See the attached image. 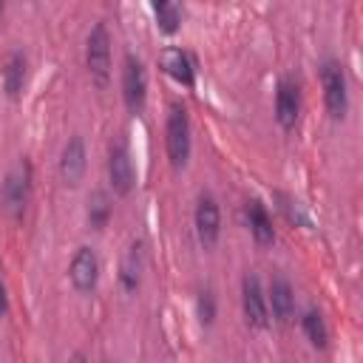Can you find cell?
Masks as SVG:
<instances>
[{
  "instance_id": "obj_3",
  "label": "cell",
  "mask_w": 363,
  "mask_h": 363,
  "mask_svg": "<svg viewBox=\"0 0 363 363\" xmlns=\"http://www.w3.org/2000/svg\"><path fill=\"white\" fill-rule=\"evenodd\" d=\"M28 196H31V164L26 159H20L3 179L0 184V204L3 210L11 216V218H20L26 213V204H28Z\"/></svg>"
},
{
  "instance_id": "obj_19",
  "label": "cell",
  "mask_w": 363,
  "mask_h": 363,
  "mask_svg": "<svg viewBox=\"0 0 363 363\" xmlns=\"http://www.w3.org/2000/svg\"><path fill=\"white\" fill-rule=\"evenodd\" d=\"M301 329H303L306 340H309L315 349H326V346H329V329H326V320H323V315H320L315 306L306 309V312L301 315Z\"/></svg>"
},
{
  "instance_id": "obj_4",
  "label": "cell",
  "mask_w": 363,
  "mask_h": 363,
  "mask_svg": "<svg viewBox=\"0 0 363 363\" xmlns=\"http://www.w3.org/2000/svg\"><path fill=\"white\" fill-rule=\"evenodd\" d=\"M85 65H88V74L96 82V88H105L108 77H111V34H108L105 23H94V28L88 31Z\"/></svg>"
},
{
  "instance_id": "obj_13",
  "label": "cell",
  "mask_w": 363,
  "mask_h": 363,
  "mask_svg": "<svg viewBox=\"0 0 363 363\" xmlns=\"http://www.w3.org/2000/svg\"><path fill=\"white\" fill-rule=\"evenodd\" d=\"M26 54L23 51H9L3 65H0V88L3 94L17 102L23 96V88H26Z\"/></svg>"
},
{
  "instance_id": "obj_23",
  "label": "cell",
  "mask_w": 363,
  "mask_h": 363,
  "mask_svg": "<svg viewBox=\"0 0 363 363\" xmlns=\"http://www.w3.org/2000/svg\"><path fill=\"white\" fill-rule=\"evenodd\" d=\"M0 11H3V0H0Z\"/></svg>"
},
{
  "instance_id": "obj_7",
  "label": "cell",
  "mask_w": 363,
  "mask_h": 363,
  "mask_svg": "<svg viewBox=\"0 0 363 363\" xmlns=\"http://www.w3.org/2000/svg\"><path fill=\"white\" fill-rule=\"evenodd\" d=\"M108 182L116 196H130L136 187V170L130 162V150L125 142H113L108 147Z\"/></svg>"
},
{
  "instance_id": "obj_2",
  "label": "cell",
  "mask_w": 363,
  "mask_h": 363,
  "mask_svg": "<svg viewBox=\"0 0 363 363\" xmlns=\"http://www.w3.org/2000/svg\"><path fill=\"white\" fill-rule=\"evenodd\" d=\"M318 77H320V88H323V105L329 119H343L349 111V85H346V71L343 62L335 57H326L318 65Z\"/></svg>"
},
{
  "instance_id": "obj_17",
  "label": "cell",
  "mask_w": 363,
  "mask_h": 363,
  "mask_svg": "<svg viewBox=\"0 0 363 363\" xmlns=\"http://www.w3.org/2000/svg\"><path fill=\"white\" fill-rule=\"evenodd\" d=\"M150 9H153L156 28H159L164 37L179 34V28H182V17H184L182 0H150Z\"/></svg>"
},
{
  "instance_id": "obj_9",
  "label": "cell",
  "mask_w": 363,
  "mask_h": 363,
  "mask_svg": "<svg viewBox=\"0 0 363 363\" xmlns=\"http://www.w3.org/2000/svg\"><path fill=\"white\" fill-rule=\"evenodd\" d=\"M68 281L71 286L79 292V295H88L96 289V281H99V258L91 247H77L74 258H71V267H68Z\"/></svg>"
},
{
  "instance_id": "obj_15",
  "label": "cell",
  "mask_w": 363,
  "mask_h": 363,
  "mask_svg": "<svg viewBox=\"0 0 363 363\" xmlns=\"http://www.w3.org/2000/svg\"><path fill=\"white\" fill-rule=\"evenodd\" d=\"M244 216H247L250 235L255 238V244H258V247H269V244H275V227H272V216L267 213V207H264L258 199H250V201H247Z\"/></svg>"
},
{
  "instance_id": "obj_10",
  "label": "cell",
  "mask_w": 363,
  "mask_h": 363,
  "mask_svg": "<svg viewBox=\"0 0 363 363\" xmlns=\"http://www.w3.org/2000/svg\"><path fill=\"white\" fill-rule=\"evenodd\" d=\"M298 113H301V91L298 82L289 77H281L275 85V122L284 130H292L298 125Z\"/></svg>"
},
{
  "instance_id": "obj_5",
  "label": "cell",
  "mask_w": 363,
  "mask_h": 363,
  "mask_svg": "<svg viewBox=\"0 0 363 363\" xmlns=\"http://www.w3.org/2000/svg\"><path fill=\"white\" fill-rule=\"evenodd\" d=\"M122 99L133 116H139L147 105V71L136 54H125L122 62Z\"/></svg>"
},
{
  "instance_id": "obj_12",
  "label": "cell",
  "mask_w": 363,
  "mask_h": 363,
  "mask_svg": "<svg viewBox=\"0 0 363 363\" xmlns=\"http://www.w3.org/2000/svg\"><path fill=\"white\" fill-rule=\"evenodd\" d=\"M267 306H269V312L278 323H292V318H295V289L284 275H275L269 281Z\"/></svg>"
},
{
  "instance_id": "obj_21",
  "label": "cell",
  "mask_w": 363,
  "mask_h": 363,
  "mask_svg": "<svg viewBox=\"0 0 363 363\" xmlns=\"http://www.w3.org/2000/svg\"><path fill=\"white\" fill-rule=\"evenodd\" d=\"M196 315H199V323L201 326H213L216 320V295L210 289H201L199 298H196Z\"/></svg>"
},
{
  "instance_id": "obj_18",
  "label": "cell",
  "mask_w": 363,
  "mask_h": 363,
  "mask_svg": "<svg viewBox=\"0 0 363 363\" xmlns=\"http://www.w3.org/2000/svg\"><path fill=\"white\" fill-rule=\"evenodd\" d=\"M111 213H113V204H111V196L105 190H94L88 196V207H85V218H88V227L91 230H105L108 221H111Z\"/></svg>"
},
{
  "instance_id": "obj_22",
  "label": "cell",
  "mask_w": 363,
  "mask_h": 363,
  "mask_svg": "<svg viewBox=\"0 0 363 363\" xmlns=\"http://www.w3.org/2000/svg\"><path fill=\"white\" fill-rule=\"evenodd\" d=\"M9 312V295H6V284H3V278H0V318Z\"/></svg>"
},
{
  "instance_id": "obj_11",
  "label": "cell",
  "mask_w": 363,
  "mask_h": 363,
  "mask_svg": "<svg viewBox=\"0 0 363 363\" xmlns=\"http://www.w3.org/2000/svg\"><path fill=\"white\" fill-rule=\"evenodd\" d=\"M85 167H88L85 142H82V136H71L62 145V153H60V179H62V184L77 187L85 176Z\"/></svg>"
},
{
  "instance_id": "obj_8",
  "label": "cell",
  "mask_w": 363,
  "mask_h": 363,
  "mask_svg": "<svg viewBox=\"0 0 363 363\" xmlns=\"http://www.w3.org/2000/svg\"><path fill=\"white\" fill-rule=\"evenodd\" d=\"M193 224H196L199 244H201L204 250L216 247V241H218V235H221V210H218V201H216L210 193H201V196L196 199Z\"/></svg>"
},
{
  "instance_id": "obj_6",
  "label": "cell",
  "mask_w": 363,
  "mask_h": 363,
  "mask_svg": "<svg viewBox=\"0 0 363 363\" xmlns=\"http://www.w3.org/2000/svg\"><path fill=\"white\" fill-rule=\"evenodd\" d=\"M241 309L244 320L252 329H267L269 326V306H267V292L258 281L255 272H247L241 278Z\"/></svg>"
},
{
  "instance_id": "obj_14",
  "label": "cell",
  "mask_w": 363,
  "mask_h": 363,
  "mask_svg": "<svg viewBox=\"0 0 363 363\" xmlns=\"http://www.w3.org/2000/svg\"><path fill=\"white\" fill-rule=\"evenodd\" d=\"M159 68H162L173 82L184 85V88H193V85H196V65H193L190 54L182 51V48H164V51L159 54Z\"/></svg>"
},
{
  "instance_id": "obj_1",
  "label": "cell",
  "mask_w": 363,
  "mask_h": 363,
  "mask_svg": "<svg viewBox=\"0 0 363 363\" xmlns=\"http://www.w3.org/2000/svg\"><path fill=\"white\" fill-rule=\"evenodd\" d=\"M164 150H167V162L173 170H184L190 150H193V139H190V119L187 111L173 102L167 111V122H164Z\"/></svg>"
},
{
  "instance_id": "obj_20",
  "label": "cell",
  "mask_w": 363,
  "mask_h": 363,
  "mask_svg": "<svg viewBox=\"0 0 363 363\" xmlns=\"http://www.w3.org/2000/svg\"><path fill=\"white\" fill-rule=\"evenodd\" d=\"M275 201H278V210L286 216V221L301 224V227H309V218H306V213H303L301 201H295V199H292V196H286V193H275Z\"/></svg>"
},
{
  "instance_id": "obj_16",
  "label": "cell",
  "mask_w": 363,
  "mask_h": 363,
  "mask_svg": "<svg viewBox=\"0 0 363 363\" xmlns=\"http://www.w3.org/2000/svg\"><path fill=\"white\" fill-rule=\"evenodd\" d=\"M142 269H145V244L142 241H133L122 258V267H119V284H122V292L125 295H133L139 289V281H142Z\"/></svg>"
}]
</instances>
